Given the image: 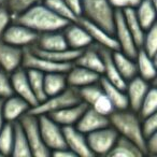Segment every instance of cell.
<instances>
[{
	"label": "cell",
	"instance_id": "cell-1",
	"mask_svg": "<svg viewBox=\"0 0 157 157\" xmlns=\"http://www.w3.org/2000/svg\"><path fill=\"white\" fill-rule=\"evenodd\" d=\"M12 21L20 23L38 33L63 30L70 23L54 13L43 2L37 3L27 11L13 17Z\"/></svg>",
	"mask_w": 157,
	"mask_h": 157
},
{
	"label": "cell",
	"instance_id": "cell-2",
	"mask_svg": "<svg viewBox=\"0 0 157 157\" xmlns=\"http://www.w3.org/2000/svg\"><path fill=\"white\" fill-rule=\"evenodd\" d=\"M110 126H112L118 136L129 139L136 143L145 155V138L141 130V117L136 111L130 109L114 110L109 116Z\"/></svg>",
	"mask_w": 157,
	"mask_h": 157
},
{
	"label": "cell",
	"instance_id": "cell-3",
	"mask_svg": "<svg viewBox=\"0 0 157 157\" xmlns=\"http://www.w3.org/2000/svg\"><path fill=\"white\" fill-rule=\"evenodd\" d=\"M81 16L113 35L115 9L109 0H82Z\"/></svg>",
	"mask_w": 157,
	"mask_h": 157
},
{
	"label": "cell",
	"instance_id": "cell-4",
	"mask_svg": "<svg viewBox=\"0 0 157 157\" xmlns=\"http://www.w3.org/2000/svg\"><path fill=\"white\" fill-rule=\"evenodd\" d=\"M25 136L28 141L29 147H30L31 156L36 157H48L51 155V151L46 147L42 140V136L40 132L39 122H38V116L35 114L26 113L18 120Z\"/></svg>",
	"mask_w": 157,
	"mask_h": 157
},
{
	"label": "cell",
	"instance_id": "cell-5",
	"mask_svg": "<svg viewBox=\"0 0 157 157\" xmlns=\"http://www.w3.org/2000/svg\"><path fill=\"white\" fill-rule=\"evenodd\" d=\"M80 101H81V98L78 96V90L68 86L63 92L54 95V96L46 97L44 100L31 108L29 112L35 115H41V114L48 115L53 112H56L68 105H75Z\"/></svg>",
	"mask_w": 157,
	"mask_h": 157
},
{
	"label": "cell",
	"instance_id": "cell-6",
	"mask_svg": "<svg viewBox=\"0 0 157 157\" xmlns=\"http://www.w3.org/2000/svg\"><path fill=\"white\" fill-rule=\"evenodd\" d=\"M37 116L42 140H43L46 147L51 152H53L55 150H60V148L67 147L65 143L63 127L59 124H57L55 121H53L46 114H41V115Z\"/></svg>",
	"mask_w": 157,
	"mask_h": 157
},
{
	"label": "cell",
	"instance_id": "cell-7",
	"mask_svg": "<svg viewBox=\"0 0 157 157\" xmlns=\"http://www.w3.org/2000/svg\"><path fill=\"white\" fill-rule=\"evenodd\" d=\"M118 138V133L112 126L97 129L86 135L88 147L93 155H107L113 147Z\"/></svg>",
	"mask_w": 157,
	"mask_h": 157
},
{
	"label": "cell",
	"instance_id": "cell-8",
	"mask_svg": "<svg viewBox=\"0 0 157 157\" xmlns=\"http://www.w3.org/2000/svg\"><path fill=\"white\" fill-rule=\"evenodd\" d=\"M39 33L33 31V29L24 26L12 21L9 26L3 31L0 39L12 45L18 46V48H30L33 46L37 42Z\"/></svg>",
	"mask_w": 157,
	"mask_h": 157
},
{
	"label": "cell",
	"instance_id": "cell-9",
	"mask_svg": "<svg viewBox=\"0 0 157 157\" xmlns=\"http://www.w3.org/2000/svg\"><path fill=\"white\" fill-rule=\"evenodd\" d=\"M113 36L118 44V50L135 58L139 48L133 40L130 30L127 27L122 10H115Z\"/></svg>",
	"mask_w": 157,
	"mask_h": 157
},
{
	"label": "cell",
	"instance_id": "cell-10",
	"mask_svg": "<svg viewBox=\"0 0 157 157\" xmlns=\"http://www.w3.org/2000/svg\"><path fill=\"white\" fill-rule=\"evenodd\" d=\"M72 65L73 63H54L50 59L35 54L30 50V48H24L22 67L25 69H36L43 72L44 74L51 73V72H65V73H67Z\"/></svg>",
	"mask_w": 157,
	"mask_h": 157
},
{
	"label": "cell",
	"instance_id": "cell-11",
	"mask_svg": "<svg viewBox=\"0 0 157 157\" xmlns=\"http://www.w3.org/2000/svg\"><path fill=\"white\" fill-rule=\"evenodd\" d=\"M78 22L86 29L90 37L92 38L93 44L100 46V48H108L110 51L118 50V44L112 33H108L107 30L101 28L100 26L90 22V21H88L87 18L83 17V16H80L78 18Z\"/></svg>",
	"mask_w": 157,
	"mask_h": 157
},
{
	"label": "cell",
	"instance_id": "cell-12",
	"mask_svg": "<svg viewBox=\"0 0 157 157\" xmlns=\"http://www.w3.org/2000/svg\"><path fill=\"white\" fill-rule=\"evenodd\" d=\"M63 33L66 38L68 48L72 50L82 51L93 44L92 38L90 37L86 29L78 21L70 22L63 29Z\"/></svg>",
	"mask_w": 157,
	"mask_h": 157
},
{
	"label": "cell",
	"instance_id": "cell-13",
	"mask_svg": "<svg viewBox=\"0 0 157 157\" xmlns=\"http://www.w3.org/2000/svg\"><path fill=\"white\" fill-rule=\"evenodd\" d=\"M24 48L12 45L0 39V69L11 73L22 67Z\"/></svg>",
	"mask_w": 157,
	"mask_h": 157
},
{
	"label": "cell",
	"instance_id": "cell-14",
	"mask_svg": "<svg viewBox=\"0 0 157 157\" xmlns=\"http://www.w3.org/2000/svg\"><path fill=\"white\" fill-rule=\"evenodd\" d=\"M66 146L74 153L75 156L92 157L94 156L88 147L86 135L75 128V126L63 127Z\"/></svg>",
	"mask_w": 157,
	"mask_h": 157
},
{
	"label": "cell",
	"instance_id": "cell-15",
	"mask_svg": "<svg viewBox=\"0 0 157 157\" xmlns=\"http://www.w3.org/2000/svg\"><path fill=\"white\" fill-rule=\"evenodd\" d=\"M151 86H152V83L140 78L139 75H136L135 78L127 81L125 93H126L127 100H128V109L138 112L140 105Z\"/></svg>",
	"mask_w": 157,
	"mask_h": 157
},
{
	"label": "cell",
	"instance_id": "cell-16",
	"mask_svg": "<svg viewBox=\"0 0 157 157\" xmlns=\"http://www.w3.org/2000/svg\"><path fill=\"white\" fill-rule=\"evenodd\" d=\"M10 80H11L12 88H13V94L22 97L24 100H26L31 105V108L38 105V100L30 87L25 68L21 67L16 69L15 71L11 72Z\"/></svg>",
	"mask_w": 157,
	"mask_h": 157
},
{
	"label": "cell",
	"instance_id": "cell-17",
	"mask_svg": "<svg viewBox=\"0 0 157 157\" xmlns=\"http://www.w3.org/2000/svg\"><path fill=\"white\" fill-rule=\"evenodd\" d=\"M100 74L90 71L81 66L75 65V63H73L66 73L68 86L76 88V90L83 87V86L97 83L100 80Z\"/></svg>",
	"mask_w": 157,
	"mask_h": 157
},
{
	"label": "cell",
	"instance_id": "cell-18",
	"mask_svg": "<svg viewBox=\"0 0 157 157\" xmlns=\"http://www.w3.org/2000/svg\"><path fill=\"white\" fill-rule=\"evenodd\" d=\"M31 105L26 100L13 94L2 101V113L6 122H17L23 115L28 113Z\"/></svg>",
	"mask_w": 157,
	"mask_h": 157
},
{
	"label": "cell",
	"instance_id": "cell-19",
	"mask_svg": "<svg viewBox=\"0 0 157 157\" xmlns=\"http://www.w3.org/2000/svg\"><path fill=\"white\" fill-rule=\"evenodd\" d=\"M109 125V116L102 115V114L93 110L92 108L87 107L85 111H84V113L82 114V116L80 117V120L78 121V123L74 126H75V128L78 130L87 135V133L92 132V131L103 128V127H107Z\"/></svg>",
	"mask_w": 157,
	"mask_h": 157
},
{
	"label": "cell",
	"instance_id": "cell-20",
	"mask_svg": "<svg viewBox=\"0 0 157 157\" xmlns=\"http://www.w3.org/2000/svg\"><path fill=\"white\" fill-rule=\"evenodd\" d=\"M73 63L102 75L103 59L102 56H101L100 48H99V46L95 45V44H92V45L82 50Z\"/></svg>",
	"mask_w": 157,
	"mask_h": 157
},
{
	"label": "cell",
	"instance_id": "cell-21",
	"mask_svg": "<svg viewBox=\"0 0 157 157\" xmlns=\"http://www.w3.org/2000/svg\"><path fill=\"white\" fill-rule=\"evenodd\" d=\"M86 108H87V105L84 103L83 101H80L75 105H68V107L63 108L58 111L53 112V113L48 114V116L53 121H55L57 124L60 125L61 127L74 126L80 120L82 114L84 113Z\"/></svg>",
	"mask_w": 157,
	"mask_h": 157
},
{
	"label": "cell",
	"instance_id": "cell-22",
	"mask_svg": "<svg viewBox=\"0 0 157 157\" xmlns=\"http://www.w3.org/2000/svg\"><path fill=\"white\" fill-rule=\"evenodd\" d=\"M33 46L43 51H63L69 48L63 30L39 33L37 42Z\"/></svg>",
	"mask_w": 157,
	"mask_h": 157
},
{
	"label": "cell",
	"instance_id": "cell-23",
	"mask_svg": "<svg viewBox=\"0 0 157 157\" xmlns=\"http://www.w3.org/2000/svg\"><path fill=\"white\" fill-rule=\"evenodd\" d=\"M137 65V75L144 78L150 83H153L156 80L157 69H156V57H151L139 48L135 57Z\"/></svg>",
	"mask_w": 157,
	"mask_h": 157
},
{
	"label": "cell",
	"instance_id": "cell-24",
	"mask_svg": "<svg viewBox=\"0 0 157 157\" xmlns=\"http://www.w3.org/2000/svg\"><path fill=\"white\" fill-rule=\"evenodd\" d=\"M99 48H100L101 56H102L103 59V72L101 76L105 78L110 83L117 86V87L125 90L127 82L123 78V76L120 74L116 66L114 65L113 58H112V51L105 48H100V46H99Z\"/></svg>",
	"mask_w": 157,
	"mask_h": 157
},
{
	"label": "cell",
	"instance_id": "cell-25",
	"mask_svg": "<svg viewBox=\"0 0 157 157\" xmlns=\"http://www.w3.org/2000/svg\"><path fill=\"white\" fill-rule=\"evenodd\" d=\"M112 58L120 74L126 82L137 75V65L133 57L128 56L120 50H115L112 51Z\"/></svg>",
	"mask_w": 157,
	"mask_h": 157
},
{
	"label": "cell",
	"instance_id": "cell-26",
	"mask_svg": "<svg viewBox=\"0 0 157 157\" xmlns=\"http://www.w3.org/2000/svg\"><path fill=\"white\" fill-rule=\"evenodd\" d=\"M99 83H100L105 94L107 95L108 98L111 100L114 109L115 110L128 109V100H127L125 90H122V88L115 86L114 84L110 83L109 81H107L102 76H100Z\"/></svg>",
	"mask_w": 157,
	"mask_h": 157
},
{
	"label": "cell",
	"instance_id": "cell-27",
	"mask_svg": "<svg viewBox=\"0 0 157 157\" xmlns=\"http://www.w3.org/2000/svg\"><path fill=\"white\" fill-rule=\"evenodd\" d=\"M108 156H120V157H142L144 153L139 146L129 139L118 136L117 140L114 143L113 147L109 152Z\"/></svg>",
	"mask_w": 157,
	"mask_h": 157
},
{
	"label": "cell",
	"instance_id": "cell-28",
	"mask_svg": "<svg viewBox=\"0 0 157 157\" xmlns=\"http://www.w3.org/2000/svg\"><path fill=\"white\" fill-rule=\"evenodd\" d=\"M156 11L157 6L150 0H141V2L135 9L138 21L145 31L156 24Z\"/></svg>",
	"mask_w": 157,
	"mask_h": 157
},
{
	"label": "cell",
	"instance_id": "cell-29",
	"mask_svg": "<svg viewBox=\"0 0 157 157\" xmlns=\"http://www.w3.org/2000/svg\"><path fill=\"white\" fill-rule=\"evenodd\" d=\"M68 87L65 72H51L44 74V93L46 97L54 96Z\"/></svg>",
	"mask_w": 157,
	"mask_h": 157
},
{
	"label": "cell",
	"instance_id": "cell-30",
	"mask_svg": "<svg viewBox=\"0 0 157 157\" xmlns=\"http://www.w3.org/2000/svg\"><path fill=\"white\" fill-rule=\"evenodd\" d=\"M30 50L35 54L42 56L44 58H48L54 63H73L76 57L78 56L81 51H75L72 48H66L63 51H43L36 46H30Z\"/></svg>",
	"mask_w": 157,
	"mask_h": 157
},
{
	"label": "cell",
	"instance_id": "cell-31",
	"mask_svg": "<svg viewBox=\"0 0 157 157\" xmlns=\"http://www.w3.org/2000/svg\"><path fill=\"white\" fill-rule=\"evenodd\" d=\"M14 136L13 146H12L11 155L15 157H30L31 152L25 132L21 126L20 122H14Z\"/></svg>",
	"mask_w": 157,
	"mask_h": 157
},
{
	"label": "cell",
	"instance_id": "cell-32",
	"mask_svg": "<svg viewBox=\"0 0 157 157\" xmlns=\"http://www.w3.org/2000/svg\"><path fill=\"white\" fill-rule=\"evenodd\" d=\"M122 12H123V15H124L127 27H128V29L130 30L136 44H137L138 48H141L142 41H143L144 35H145V30L142 28L141 24H140L139 21H138L135 9H125V10H122Z\"/></svg>",
	"mask_w": 157,
	"mask_h": 157
},
{
	"label": "cell",
	"instance_id": "cell-33",
	"mask_svg": "<svg viewBox=\"0 0 157 157\" xmlns=\"http://www.w3.org/2000/svg\"><path fill=\"white\" fill-rule=\"evenodd\" d=\"M26 73L38 103L41 102L46 98V95L44 93V73L36 69H26Z\"/></svg>",
	"mask_w": 157,
	"mask_h": 157
},
{
	"label": "cell",
	"instance_id": "cell-34",
	"mask_svg": "<svg viewBox=\"0 0 157 157\" xmlns=\"http://www.w3.org/2000/svg\"><path fill=\"white\" fill-rule=\"evenodd\" d=\"M137 113L141 118L157 113V90L155 85H152L150 87Z\"/></svg>",
	"mask_w": 157,
	"mask_h": 157
},
{
	"label": "cell",
	"instance_id": "cell-35",
	"mask_svg": "<svg viewBox=\"0 0 157 157\" xmlns=\"http://www.w3.org/2000/svg\"><path fill=\"white\" fill-rule=\"evenodd\" d=\"M14 124L11 122H6L2 128L0 129V155L8 156L11 155L13 146Z\"/></svg>",
	"mask_w": 157,
	"mask_h": 157
},
{
	"label": "cell",
	"instance_id": "cell-36",
	"mask_svg": "<svg viewBox=\"0 0 157 157\" xmlns=\"http://www.w3.org/2000/svg\"><path fill=\"white\" fill-rule=\"evenodd\" d=\"M42 2L52 10L54 13H56L58 16L69 21V22H76L78 16L71 11L65 0H43Z\"/></svg>",
	"mask_w": 157,
	"mask_h": 157
},
{
	"label": "cell",
	"instance_id": "cell-37",
	"mask_svg": "<svg viewBox=\"0 0 157 157\" xmlns=\"http://www.w3.org/2000/svg\"><path fill=\"white\" fill-rule=\"evenodd\" d=\"M141 50H143L148 56L157 57V25H153L150 29L145 31L143 41L141 44Z\"/></svg>",
	"mask_w": 157,
	"mask_h": 157
},
{
	"label": "cell",
	"instance_id": "cell-38",
	"mask_svg": "<svg viewBox=\"0 0 157 157\" xmlns=\"http://www.w3.org/2000/svg\"><path fill=\"white\" fill-rule=\"evenodd\" d=\"M42 1L43 0H5V5L13 18Z\"/></svg>",
	"mask_w": 157,
	"mask_h": 157
},
{
	"label": "cell",
	"instance_id": "cell-39",
	"mask_svg": "<svg viewBox=\"0 0 157 157\" xmlns=\"http://www.w3.org/2000/svg\"><path fill=\"white\" fill-rule=\"evenodd\" d=\"M90 108H92L93 110L97 111L98 113L102 114L105 116H110V114L114 111V107L112 105L111 100L108 98V96L105 94V92H102L94 101L90 105H88Z\"/></svg>",
	"mask_w": 157,
	"mask_h": 157
},
{
	"label": "cell",
	"instance_id": "cell-40",
	"mask_svg": "<svg viewBox=\"0 0 157 157\" xmlns=\"http://www.w3.org/2000/svg\"><path fill=\"white\" fill-rule=\"evenodd\" d=\"M141 130L145 139L157 132V113L141 118Z\"/></svg>",
	"mask_w": 157,
	"mask_h": 157
},
{
	"label": "cell",
	"instance_id": "cell-41",
	"mask_svg": "<svg viewBox=\"0 0 157 157\" xmlns=\"http://www.w3.org/2000/svg\"><path fill=\"white\" fill-rule=\"evenodd\" d=\"M13 95V88L11 85L10 73L0 69V98L5 99Z\"/></svg>",
	"mask_w": 157,
	"mask_h": 157
},
{
	"label": "cell",
	"instance_id": "cell-42",
	"mask_svg": "<svg viewBox=\"0 0 157 157\" xmlns=\"http://www.w3.org/2000/svg\"><path fill=\"white\" fill-rule=\"evenodd\" d=\"M12 22V15L5 3H0V38L2 36L10 23Z\"/></svg>",
	"mask_w": 157,
	"mask_h": 157
},
{
	"label": "cell",
	"instance_id": "cell-43",
	"mask_svg": "<svg viewBox=\"0 0 157 157\" xmlns=\"http://www.w3.org/2000/svg\"><path fill=\"white\" fill-rule=\"evenodd\" d=\"M112 7L115 10L136 9L141 0H109Z\"/></svg>",
	"mask_w": 157,
	"mask_h": 157
},
{
	"label": "cell",
	"instance_id": "cell-44",
	"mask_svg": "<svg viewBox=\"0 0 157 157\" xmlns=\"http://www.w3.org/2000/svg\"><path fill=\"white\" fill-rule=\"evenodd\" d=\"M144 148H145V155L156 156L157 155V132L146 138Z\"/></svg>",
	"mask_w": 157,
	"mask_h": 157
},
{
	"label": "cell",
	"instance_id": "cell-45",
	"mask_svg": "<svg viewBox=\"0 0 157 157\" xmlns=\"http://www.w3.org/2000/svg\"><path fill=\"white\" fill-rule=\"evenodd\" d=\"M65 1L68 7L71 9V11L78 17H80L82 14V0H65Z\"/></svg>",
	"mask_w": 157,
	"mask_h": 157
},
{
	"label": "cell",
	"instance_id": "cell-46",
	"mask_svg": "<svg viewBox=\"0 0 157 157\" xmlns=\"http://www.w3.org/2000/svg\"><path fill=\"white\" fill-rule=\"evenodd\" d=\"M51 155L53 156H60V157H75L74 153L72 151H70L68 147H63L60 150H55L53 152H51Z\"/></svg>",
	"mask_w": 157,
	"mask_h": 157
},
{
	"label": "cell",
	"instance_id": "cell-47",
	"mask_svg": "<svg viewBox=\"0 0 157 157\" xmlns=\"http://www.w3.org/2000/svg\"><path fill=\"white\" fill-rule=\"evenodd\" d=\"M2 101H3V99L0 98V129L2 128V126L6 123V120H5V117H3V113H2Z\"/></svg>",
	"mask_w": 157,
	"mask_h": 157
},
{
	"label": "cell",
	"instance_id": "cell-48",
	"mask_svg": "<svg viewBox=\"0 0 157 157\" xmlns=\"http://www.w3.org/2000/svg\"><path fill=\"white\" fill-rule=\"evenodd\" d=\"M150 1H151V2L154 3V5H156V6H157V0H150Z\"/></svg>",
	"mask_w": 157,
	"mask_h": 157
},
{
	"label": "cell",
	"instance_id": "cell-49",
	"mask_svg": "<svg viewBox=\"0 0 157 157\" xmlns=\"http://www.w3.org/2000/svg\"><path fill=\"white\" fill-rule=\"evenodd\" d=\"M0 3H5V0H0Z\"/></svg>",
	"mask_w": 157,
	"mask_h": 157
}]
</instances>
